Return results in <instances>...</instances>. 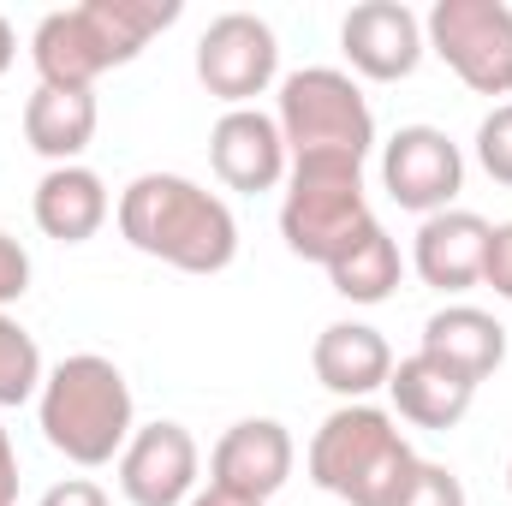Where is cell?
Listing matches in <instances>:
<instances>
[{"label": "cell", "instance_id": "6da1fadb", "mask_svg": "<svg viewBox=\"0 0 512 506\" xmlns=\"http://www.w3.org/2000/svg\"><path fill=\"white\" fill-rule=\"evenodd\" d=\"M120 239L179 274H221L239 256L233 209L185 173H137L120 191Z\"/></svg>", "mask_w": 512, "mask_h": 506}, {"label": "cell", "instance_id": "7a4b0ae2", "mask_svg": "<svg viewBox=\"0 0 512 506\" xmlns=\"http://www.w3.org/2000/svg\"><path fill=\"white\" fill-rule=\"evenodd\" d=\"M167 24H179V0H84L60 6L36 24L30 60L54 90H96L102 72L131 66Z\"/></svg>", "mask_w": 512, "mask_h": 506}, {"label": "cell", "instance_id": "3957f363", "mask_svg": "<svg viewBox=\"0 0 512 506\" xmlns=\"http://www.w3.org/2000/svg\"><path fill=\"white\" fill-rule=\"evenodd\" d=\"M36 423L48 435V447L84 471L96 465H120L131 429H137V405H131V381L114 358L102 352H72L60 358L42 393H36Z\"/></svg>", "mask_w": 512, "mask_h": 506}, {"label": "cell", "instance_id": "277c9868", "mask_svg": "<svg viewBox=\"0 0 512 506\" xmlns=\"http://www.w3.org/2000/svg\"><path fill=\"white\" fill-rule=\"evenodd\" d=\"M310 483L322 495L346 506H387L399 495V483L411 477L417 453L399 429V417L358 399V405H340L322 417V429L310 435Z\"/></svg>", "mask_w": 512, "mask_h": 506}, {"label": "cell", "instance_id": "5b68a950", "mask_svg": "<svg viewBox=\"0 0 512 506\" xmlns=\"http://www.w3.org/2000/svg\"><path fill=\"white\" fill-rule=\"evenodd\" d=\"M274 126L286 137L292 161H358L376 149V114L352 72L340 66H304L280 78Z\"/></svg>", "mask_w": 512, "mask_h": 506}, {"label": "cell", "instance_id": "8992f818", "mask_svg": "<svg viewBox=\"0 0 512 506\" xmlns=\"http://www.w3.org/2000/svg\"><path fill=\"white\" fill-rule=\"evenodd\" d=\"M364 167L358 161H292L286 197H280V239L304 262H334L364 227H370Z\"/></svg>", "mask_w": 512, "mask_h": 506}, {"label": "cell", "instance_id": "52a82bcc", "mask_svg": "<svg viewBox=\"0 0 512 506\" xmlns=\"http://www.w3.org/2000/svg\"><path fill=\"white\" fill-rule=\"evenodd\" d=\"M429 54L477 96H512V6L507 0H435L423 18Z\"/></svg>", "mask_w": 512, "mask_h": 506}, {"label": "cell", "instance_id": "ba28073f", "mask_svg": "<svg viewBox=\"0 0 512 506\" xmlns=\"http://www.w3.org/2000/svg\"><path fill=\"white\" fill-rule=\"evenodd\" d=\"M274 78H280V36L268 18H256V12L209 18V30L197 36V84L215 102L251 108Z\"/></svg>", "mask_w": 512, "mask_h": 506}, {"label": "cell", "instance_id": "9c48e42d", "mask_svg": "<svg viewBox=\"0 0 512 506\" xmlns=\"http://www.w3.org/2000/svg\"><path fill=\"white\" fill-rule=\"evenodd\" d=\"M382 185L411 215H441L465 191V155L441 126H399L382 143Z\"/></svg>", "mask_w": 512, "mask_h": 506}, {"label": "cell", "instance_id": "30bf717a", "mask_svg": "<svg viewBox=\"0 0 512 506\" xmlns=\"http://www.w3.org/2000/svg\"><path fill=\"white\" fill-rule=\"evenodd\" d=\"M197 471H203V453L191 429L161 417V423L131 429L126 453H120V495L131 506H185L197 495Z\"/></svg>", "mask_w": 512, "mask_h": 506}, {"label": "cell", "instance_id": "8fae6325", "mask_svg": "<svg viewBox=\"0 0 512 506\" xmlns=\"http://www.w3.org/2000/svg\"><path fill=\"white\" fill-rule=\"evenodd\" d=\"M292 465H298V447H292L286 423H274V417H239L215 441V453H209V489L239 495V501H274L286 489Z\"/></svg>", "mask_w": 512, "mask_h": 506}, {"label": "cell", "instance_id": "7c38bea8", "mask_svg": "<svg viewBox=\"0 0 512 506\" xmlns=\"http://www.w3.org/2000/svg\"><path fill=\"white\" fill-rule=\"evenodd\" d=\"M340 48L352 60V72H364L370 84H399L423 66L429 42H423V18L405 0H364L340 18Z\"/></svg>", "mask_w": 512, "mask_h": 506}, {"label": "cell", "instance_id": "4fadbf2b", "mask_svg": "<svg viewBox=\"0 0 512 506\" xmlns=\"http://www.w3.org/2000/svg\"><path fill=\"white\" fill-rule=\"evenodd\" d=\"M209 167L227 191H274L286 173H292V155H286V137L274 126V114L262 108H227L215 131H209Z\"/></svg>", "mask_w": 512, "mask_h": 506}, {"label": "cell", "instance_id": "5bb4252c", "mask_svg": "<svg viewBox=\"0 0 512 506\" xmlns=\"http://www.w3.org/2000/svg\"><path fill=\"white\" fill-rule=\"evenodd\" d=\"M489 221L477 215V209H441V215H429L423 227H417V239H411V268H417V280L423 286H435V292H471V286H483V256H489Z\"/></svg>", "mask_w": 512, "mask_h": 506}, {"label": "cell", "instance_id": "9a60e30c", "mask_svg": "<svg viewBox=\"0 0 512 506\" xmlns=\"http://www.w3.org/2000/svg\"><path fill=\"white\" fill-rule=\"evenodd\" d=\"M310 370L328 393H340L346 405L370 399L376 387H387L393 376V346L382 340V328L370 322H328L310 346Z\"/></svg>", "mask_w": 512, "mask_h": 506}, {"label": "cell", "instance_id": "2e32d148", "mask_svg": "<svg viewBox=\"0 0 512 506\" xmlns=\"http://www.w3.org/2000/svg\"><path fill=\"white\" fill-rule=\"evenodd\" d=\"M108 185H102V173L96 167H84V161H72V167H48L42 179H36V197H30V215H36V227L48 233V239H60V245H84V239H96L102 233V221H108Z\"/></svg>", "mask_w": 512, "mask_h": 506}, {"label": "cell", "instance_id": "e0dca14e", "mask_svg": "<svg viewBox=\"0 0 512 506\" xmlns=\"http://www.w3.org/2000/svg\"><path fill=\"white\" fill-rule=\"evenodd\" d=\"M417 352L447 364V370H459L465 381H489L507 364V328L489 310H477V304H447V310H435L423 322V346Z\"/></svg>", "mask_w": 512, "mask_h": 506}, {"label": "cell", "instance_id": "ac0fdd59", "mask_svg": "<svg viewBox=\"0 0 512 506\" xmlns=\"http://www.w3.org/2000/svg\"><path fill=\"white\" fill-rule=\"evenodd\" d=\"M387 393H393V411H399L411 429H453V423H465V411H471V399H477V381H465L459 370H447V364L411 352V358L393 364Z\"/></svg>", "mask_w": 512, "mask_h": 506}, {"label": "cell", "instance_id": "d6986e66", "mask_svg": "<svg viewBox=\"0 0 512 506\" xmlns=\"http://www.w3.org/2000/svg\"><path fill=\"white\" fill-rule=\"evenodd\" d=\"M96 90H54V84H36L30 102H24V143L54 161V167H72L90 137H96Z\"/></svg>", "mask_w": 512, "mask_h": 506}, {"label": "cell", "instance_id": "ffe728a7", "mask_svg": "<svg viewBox=\"0 0 512 506\" xmlns=\"http://www.w3.org/2000/svg\"><path fill=\"white\" fill-rule=\"evenodd\" d=\"M328 280H334V292L352 298V304H387V298L399 292V280H405V256L387 239L382 221H370L346 251L328 262Z\"/></svg>", "mask_w": 512, "mask_h": 506}, {"label": "cell", "instance_id": "44dd1931", "mask_svg": "<svg viewBox=\"0 0 512 506\" xmlns=\"http://www.w3.org/2000/svg\"><path fill=\"white\" fill-rule=\"evenodd\" d=\"M42 346H36V334L18 322V316H6L0 310V405H24V399H36L42 393Z\"/></svg>", "mask_w": 512, "mask_h": 506}, {"label": "cell", "instance_id": "7402d4cb", "mask_svg": "<svg viewBox=\"0 0 512 506\" xmlns=\"http://www.w3.org/2000/svg\"><path fill=\"white\" fill-rule=\"evenodd\" d=\"M387 506H465V483H459L447 465L417 459V465H411V477L399 483V495H393Z\"/></svg>", "mask_w": 512, "mask_h": 506}, {"label": "cell", "instance_id": "603a6c76", "mask_svg": "<svg viewBox=\"0 0 512 506\" xmlns=\"http://www.w3.org/2000/svg\"><path fill=\"white\" fill-rule=\"evenodd\" d=\"M477 167L495 185H512V102H495V114H483V126H477Z\"/></svg>", "mask_w": 512, "mask_h": 506}, {"label": "cell", "instance_id": "cb8c5ba5", "mask_svg": "<svg viewBox=\"0 0 512 506\" xmlns=\"http://www.w3.org/2000/svg\"><path fill=\"white\" fill-rule=\"evenodd\" d=\"M24 292H30V251L12 233H0V310L18 304Z\"/></svg>", "mask_w": 512, "mask_h": 506}, {"label": "cell", "instance_id": "d4e9b609", "mask_svg": "<svg viewBox=\"0 0 512 506\" xmlns=\"http://www.w3.org/2000/svg\"><path fill=\"white\" fill-rule=\"evenodd\" d=\"M483 286H495V298L512 304V221L489 233V256H483Z\"/></svg>", "mask_w": 512, "mask_h": 506}, {"label": "cell", "instance_id": "484cf974", "mask_svg": "<svg viewBox=\"0 0 512 506\" xmlns=\"http://www.w3.org/2000/svg\"><path fill=\"white\" fill-rule=\"evenodd\" d=\"M36 506H114V501H108L102 483H90V477H66V483H54Z\"/></svg>", "mask_w": 512, "mask_h": 506}, {"label": "cell", "instance_id": "4316f807", "mask_svg": "<svg viewBox=\"0 0 512 506\" xmlns=\"http://www.w3.org/2000/svg\"><path fill=\"white\" fill-rule=\"evenodd\" d=\"M18 501V453H12V435L0 429V506Z\"/></svg>", "mask_w": 512, "mask_h": 506}, {"label": "cell", "instance_id": "83f0119b", "mask_svg": "<svg viewBox=\"0 0 512 506\" xmlns=\"http://www.w3.org/2000/svg\"><path fill=\"white\" fill-rule=\"evenodd\" d=\"M12 60H18V30H12V24L0 18V78L12 72Z\"/></svg>", "mask_w": 512, "mask_h": 506}, {"label": "cell", "instance_id": "f1b7e54d", "mask_svg": "<svg viewBox=\"0 0 512 506\" xmlns=\"http://www.w3.org/2000/svg\"><path fill=\"white\" fill-rule=\"evenodd\" d=\"M185 506H268V501H239V495H221V489H203V495H191Z\"/></svg>", "mask_w": 512, "mask_h": 506}, {"label": "cell", "instance_id": "f546056e", "mask_svg": "<svg viewBox=\"0 0 512 506\" xmlns=\"http://www.w3.org/2000/svg\"><path fill=\"white\" fill-rule=\"evenodd\" d=\"M507 489H512V459H507Z\"/></svg>", "mask_w": 512, "mask_h": 506}]
</instances>
